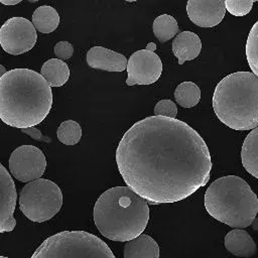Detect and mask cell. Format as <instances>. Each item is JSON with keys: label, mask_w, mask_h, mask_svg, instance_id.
Here are the masks:
<instances>
[{"label": "cell", "mask_w": 258, "mask_h": 258, "mask_svg": "<svg viewBox=\"0 0 258 258\" xmlns=\"http://www.w3.org/2000/svg\"><path fill=\"white\" fill-rule=\"evenodd\" d=\"M116 162L127 186L152 205L184 200L206 185L212 169L209 148L194 128L155 115L125 132Z\"/></svg>", "instance_id": "cell-1"}, {"label": "cell", "mask_w": 258, "mask_h": 258, "mask_svg": "<svg viewBox=\"0 0 258 258\" xmlns=\"http://www.w3.org/2000/svg\"><path fill=\"white\" fill-rule=\"evenodd\" d=\"M52 92L45 79L29 69H14L0 78V118L16 128L40 124L49 113Z\"/></svg>", "instance_id": "cell-2"}, {"label": "cell", "mask_w": 258, "mask_h": 258, "mask_svg": "<svg viewBox=\"0 0 258 258\" xmlns=\"http://www.w3.org/2000/svg\"><path fill=\"white\" fill-rule=\"evenodd\" d=\"M94 222L109 240L128 242L140 236L149 220L148 202L129 186L104 191L94 206Z\"/></svg>", "instance_id": "cell-3"}, {"label": "cell", "mask_w": 258, "mask_h": 258, "mask_svg": "<svg viewBox=\"0 0 258 258\" xmlns=\"http://www.w3.org/2000/svg\"><path fill=\"white\" fill-rule=\"evenodd\" d=\"M213 109L219 120L235 130L258 127V77L250 72H236L217 85Z\"/></svg>", "instance_id": "cell-4"}, {"label": "cell", "mask_w": 258, "mask_h": 258, "mask_svg": "<svg viewBox=\"0 0 258 258\" xmlns=\"http://www.w3.org/2000/svg\"><path fill=\"white\" fill-rule=\"evenodd\" d=\"M205 208L216 220L234 229H243L254 222L258 199L243 178L227 175L214 180L207 188Z\"/></svg>", "instance_id": "cell-5"}, {"label": "cell", "mask_w": 258, "mask_h": 258, "mask_svg": "<svg viewBox=\"0 0 258 258\" xmlns=\"http://www.w3.org/2000/svg\"><path fill=\"white\" fill-rule=\"evenodd\" d=\"M31 258H115L99 237L85 231H63L45 239Z\"/></svg>", "instance_id": "cell-6"}, {"label": "cell", "mask_w": 258, "mask_h": 258, "mask_svg": "<svg viewBox=\"0 0 258 258\" xmlns=\"http://www.w3.org/2000/svg\"><path fill=\"white\" fill-rule=\"evenodd\" d=\"M62 205L59 186L45 178L26 183L19 194V208L22 214L32 222L42 223L53 218Z\"/></svg>", "instance_id": "cell-7"}, {"label": "cell", "mask_w": 258, "mask_h": 258, "mask_svg": "<svg viewBox=\"0 0 258 258\" xmlns=\"http://www.w3.org/2000/svg\"><path fill=\"white\" fill-rule=\"evenodd\" d=\"M36 40V28L24 17L9 18L0 28V44L10 54L18 55L29 51Z\"/></svg>", "instance_id": "cell-8"}, {"label": "cell", "mask_w": 258, "mask_h": 258, "mask_svg": "<svg viewBox=\"0 0 258 258\" xmlns=\"http://www.w3.org/2000/svg\"><path fill=\"white\" fill-rule=\"evenodd\" d=\"M46 159L43 152L33 145H21L14 149L9 158V171L21 182L38 179L44 173Z\"/></svg>", "instance_id": "cell-9"}, {"label": "cell", "mask_w": 258, "mask_h": 258, "mask_svg": "<svg viewBox=\"0 0 258 258\" xmlns=\"http://www.w3.org/2000/svg\"><path fill=\"white\" fill-rule=\"evenodd\" d=\"M128 78L126 84L150 85L155 83L162 73V62L158 54L147 48L135 51L127 63Z\"/></svg>", "instance_id": "cell-10"}, {"label": "cell", "mask_w": 258, "mask_h": 258, "mask_svg": "<svg viewBox=\"0 0 258 258\" xmlns=\"http://www.w3.org/2000/svg\"><path fill=\"white\" fill-rule=\"evenodd\" d=\"M225 0H187L186 13L190 21L201 27L218 25L226 13Z\"/></svg>", "instance_id": "cell-11"}, {"label": "cell", "mask_w": 258, "mask_h": 258, "mask_svg": "<svg viewBox=\"0 0 258 258\" xmlns=\"http://www.w3.org/2000/svg\"><path fill=\"white\" fill-rule=\"evenodd\" d=\"M0 232L5 233L14 230L16 226L13 213L17 194L11 175L2 164L0 165Z\"/></svg>", "instance_id": "cell-12"}, {"label": "cell", "mask_w": 258, "mask_h": 258, "mask_svg": "<svg viewBox=\"0 0 258 258\" xmlns=\"http://www.w3.org/2000/svg\"><path fill=\"white\" fill-rule=\"evenodd\" d=\"M86 60L90 68L107 72H123L127 70L128 63L125 55L103 46L90 48Z\"/></svg>", "instance_id": "cell-13"}, {"label": "cell", "mask_w": 258, "mask_h": 258, "mask_svg": "<svg viewBox=\"0 0 258 258\" xmlns=\"http://www.w3.org/2000/svg\"><path fill=\"white\" fill-rule=\"evenodd\" d=\"M224 244L231 254L242 258H251L257 250L253 238L242 229H233L228 232L225 236Z\"/></svg>", "instance_id": "cell-14"}, {"label": "cell", "mask_w": 258, "mask_h": 258, "mask_svg": "<svg viewBox=\"0 0 258 258\" xmlns=\"http://www.w3.org/2000/svg\"><path fill=\"white\" fill-rule=\"evenodd\" d=\"M202 41L200 37L191 31H182L172 41V52L182 64L186 60L195 59L201 52Z\"/></svg>", "instance_id": "cell-15"}, {"label": "cell", "mask_w": 258, "mask_h": 258, "mask_svg": "<svg viewBox=\"0 0 258 258\" xmlns=\"http://www.w3.org/2000/svg\"><path fill=\"white\" fill-rule=\"evenodd\" d=\"M124 258H159V246L148 235H140L125 244Z\"/></svg>", "instance_id": "cell-16"}, {"label": "cell", "mask_w": 258, "mask_h": 258, "mask_svg": "<svg viewBox=\"0 0 258 258\" xmlns=\"http://www.w3.org/2000/svg\"><path fill=\"white\" fill-rule=\"evenodd\" d=\"M241 159L244 168L258 178V127L254 128L245 138L241 149Z\"/></svg>", "instance_id": "cell-17"}, {"label": "cell", "mask_w": 258, "mask_h": 258, "mask_svg": "<svg viewBox=\"0 0 258 258\" xmlns=\"http://www.w3.org/2000/svg\"><path fill=\"white\" fill-rule=\"evenodd\" d=\"M40 75L50 87H61L69 80L70 69L63 60L50 58L43 63Z\"/></svg>", "instance_id": "cell-18"}, {"label": "cell", "mask_w": 258, "mask_h": 258, "mask_svg": "<svg viewBox=\"0 0 258 258\" xmlns=\"http://www.w3.org/2000/svg\"><path fill=\"white\" fill-rule=\"evenodd\" d=\"M32 23L38 32L50 33L58 26L59 15L54 8L42 5L33 12Z\"/></svg>", "instance_id": "cell-19"}, {"label": "cell", "mask_w": 258, "mask_h": 258, "mask_svg": "<svg viewBox=\"0 0 258 258\" xmlns=\"http://www.w3.org/2000/svg\"><path fill=\"white\" fill-rule=\"evenodd\" d=\"M152 30L160 42H165L171 39L179 31V28L176 20L171 15L162 14L154 19Z\"/></svg>", "instance_id": "cell-20"}, {"label": "cell", "mask_w": 258, "mask_h": 258, "mask_svg": "<svg viewBox=\"0 0 258 258\" xmlns=\"http://www.w3.org/2000/svg\"><path fill=\"white\" fill-rule=\"evenodd\" d=\"M174 99L181 107H195L200 102L201 90L192 82H182L175 88Z\"/></svg>", "instance_id": "cell-21"}, {"label": "cell", "mask_w": 258, "mask_h": 258, "mask_svg": "<svg viewBox=\"0 0 258 258\" xmlns=\"http://www.w3.org/2000/svg\"><path fill=\"white\" fill-rule=\"evenodd\" d=\"M57 139L64 145H75L82 137V128L74 120L63 121L56 131Z\"/></svg>", "instance_id": "cell-22"}, {"label": "cell", "mask_w": 258, "mask_h": 258, "mask_svg": "<svg viewBox=\"0 0 258 258\" xmlns=\"http://www.w3.org/2000/svg\"><path fill=\"white\" fill-rule=\"evenodd\" d=\"M246 56L252 73L258 77V21L249 32L246 43Z\"/></svg>", "instance_id": "cell-23"}, {"label": "cell", "mask_w": 258, "mask_h": 258, "mask_svg": "<svg viewBox=\"0 0 258 258\" xmlns=\"http://www.w3.org/2000/svg\"><path fill=\"white\" fill-rule=\"evenodd\" d=\"M253 2L254 0H225V5L232 15L244 16L251 11Z\"/></svg>", "instance_id": "cell-24"}, {"label": "cell", "mask_w": 258, "mask_h": 258, "mask_svg": "<svg viewBox=\"0 0 258 258\" xmlns=\"http://www.w3.org/2000/svg\"><path fill=\"white\" fill-rule=\"evenodd\" d=\"M177 114V107L174 102L171 100H160L156 103L154 107V115L155 116H163L174 118Z\"/></svg>", "instance_id": "cell-25"}, {"label": "cell", "mask_w": 258, "mask_h": 258, "mask_svg": "<svg viewBox=\"0 0 258 258\" xmlns=\"http://www.w3.org/2000/svg\"><path fill=\"white\" fill-rule=\"evenodd\" d=\"M53 52L55 56L61 60L69 59L74 52L73 44L69 41H59L54 45Z\"/></svg>", "instance_id": "cell-26"}, {"label": "cell", "mask_w": 258, "mask_h": 258, "mask_svg": "<svg viewBox=\"0 0 258 258\" xmlns=\"http://www.w3.org/2000/svg\"><path fill=\"white\" fill-rule=\"evenodd\" d=\"M21 131H22L23 133L27 134L29 137H31V138L34 139V140H37V141H50V139H48V138H46L45 136H43L42 133H41L38 129L34 128V127L23 128V129H21Z\"/></svg>", "instance_id": "cell-27"}, {"label": "cell", "mask_w": 258, "mask_h": 258, "mask_svg": "<svg viewBox=\"0 0 258 258\" xmlns=\"http://www.w3.org/2000/svg\"><path fill=\"white\" fill-rule=\"evenodd\" d=\"M22 0H0V2L4 5H16L20 3Z\"/></svg>", "instance_id": "cell-28"}, {"label": "cell", "mask_w": 258, "mask_h": 258, "mask_svg": "<svg viewBox=\"0 0 258 258\" xmlns=\"http://www.w3.org/2000/svg\"><path fill=\"white\" fill-rule=\"evenodd\" d=\"M146 48L149 49V50H151V51H154L155 48H156V44H155L154 42H150V43L147 44V47H146Z\"/></svg>", "instance_id": "cell-29"}, {"label": "cell", "mask_w": 258, "mask_h": 258, "mask_svg": "<svg viewBox=\"0 0 258 258\" xmlns=\"http://www.w3.org/2000/svg\"><path fill=\"white\" fill-rule=\"evenodd\" d=\"M29 2H31V3H34V2H37V1H39V0H28Z\"/></svg>", "instance_id": "cell-30"}, {"label": "cell", "mask_w": 258, "mask_h": 258, "mask_svg": "<svg viewBox=\"0 0 258 258\" xmlns=\"http://www.w3.org/2000/svg\"><path fill=\"white\" fill-rule=\"evenodd\" d=\"M125 1H128V2H134V1H137V0H125Z\"/></svg>", "instance_id": "cell-31"}, {"label": "cell", "mask_w": 258, "mask_h": 258, "mask_svg": "<svg viewBox=\"0 0 258 258\" xmlns=\"http://www.w3.org/2000/svg\"><path fill=\"white\" fill-rule=\"evenodd\" d=\"M0 258H8V257H5V256H1Z\"/></svg>", "instance_id": "cell-32"}, {"label": "cell", "mask_w": 258, "mask_h": 258, "mask_svg": "<svg viewBox=\"0 0 258 258\" xmlns=\"http://www.w3.org/2000/svg\"><path fill=\"white\" fill-rule=\"evenodd\" d=\"M254 1H258V0H254Z\"/></svg>", "instance_id": "cell-33"}]
</instances>
